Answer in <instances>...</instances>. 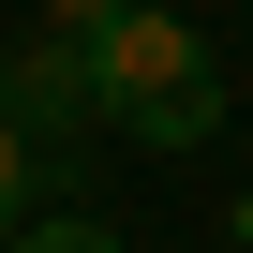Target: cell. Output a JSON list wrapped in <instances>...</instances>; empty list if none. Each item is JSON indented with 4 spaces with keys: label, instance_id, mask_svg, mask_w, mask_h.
<instances>
[{
    "label": "cell",
    "instance_id": "cell-1",
    "mask_svg": "<svg viewBox=\"0 0 253 253\" xmlns=\"http://www.w3.org/2000/svg\"><path fill=\"white\" fill-rule=\"evenodd\" d=\"M89 119L134 149H209L223 134V60L194 45V15H164V0H134V15L89 30Z\"/></svg>",
    "mask_w": 253,
    "mask_h": 253
},
{
    "label": "cell",
    "instance_id": "cell-2",
    "mask_svg": "<svg viewBox=\"0 0 253 253\" xmlns=\"http://www.w3.org/2000/svg\"><path fill=\"white\" fill-rule=\"evenodd\" d=\"M0 119H15V134L45 149V134H75V119H89V45H15V60H0Z\"/></svg>",
    "mask_w": 253,
    "mask_h": 253
},
{
    "label": "cell",
    "instance_id": "cell-3",
    "mask_svg": "<svg viewBox=\"0 0 253 253\" xmlns=\"http://www.w3.org/2000/svg\"><path fill=\"white\" fill-rule=\"evenodd\" d=\"M0 253H119V238H104L89 209H30V223H15V238H0Z\"/></svg>",
    "mask_w": 253,
    "mask_h": 253
},
{
    "label": "cell",
    "instance_id": "cell-4",
    "mask_svg": "<svg viewBox=\"0 0 253 253\" xmlns=\"http://www.w3.org/2000/svg\"><path fill=\"white\" fill-rule=\"evenodd\" d=\"M30 179H45V164H30V134H15V119H0V238L30 223Z\"/></svg>",
    "mask_w": 253,
    "mask_h": 253
},
{
    "label": "cell",
    "instance_id": "cell-5",
    "mask_svg": "<svg viewBox=\"0 0 253 253\" xmlns=\"http://www.w3.org/2000/svg\"><path fill=\"white\" fill-rule=\"evenodd\" d=\"M104 15H134V0H45V45H89Z\"/></svg>",
    "mask_w": 253,
    "mask_h": 253
},
{
    "label": "cell",
    "instance_id": "cell-6",
    "mask_svg": "<svg viewBox=\"0 0 253 253\" xmlns=\"http://www.w3.org/2000/svg\"><path fill=\"white\" fill-rule=\"evenodd\" d=\"M223 238H238V253H253V194H238V209H223Z\"/></svg>",
    "mask_w": 253,
    "mask_h": 253
}]
</instances>
